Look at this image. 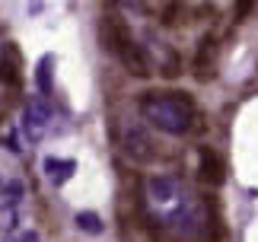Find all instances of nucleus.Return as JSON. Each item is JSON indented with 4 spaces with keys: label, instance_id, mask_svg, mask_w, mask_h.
Segmentation results:
<instances>
[{
    "label": "nucleus",
    "instance_id": "obj_1",
    "mask_svg": "<svg viewBox=\"0 0 258 242\" xmlns=\"http://www.w3.org/2000/svg\"><path fill=\"white\" fill-rule=\"evenodd\" d=\"M144 204L153 223H160L163 229H191L201 223V207H198L195 195L188 191L175 175H153L144 185Z\"/></svg>",
    "mask_w": 258,
    "mask_h": 242
},
{
    "label": "nucleus",
    "instance_id": "obj_2",
    "mask_svg": "<svg viewBox=\"0 0 258 242\" xmlns=\"http://www.w3.org/2000/svg\"><path fill=\"white\" fill-rule=\"evenodd\" d=\"M141 118L169 137H188L198 128V105L182 89H150L141 96Z\"/></svg>",
    "mask_w": 258,
    "mask_h": 242
},
{
    "label": "nucleus",
    "instance_id": "obj_3",
    "mask_svg": "<svg viewBox=\"0 0 258 242\" xmlns=\"http://www.w3.org/2000/svg\"><path fill=\"white\" fill-rule=\"evenodd\" d=\"M99 38H102V48H105V51L112 54V57H115L131 77L147 80V77L153 74L150 57H147V54H144V48L134 42L131 29H127V23H124L121 16L105 13V16H102V23H99Z\"/></svg>",
    "mask_w": 258,
    "mask_h": 242
},
{
    "label": "nucleus",
    "instance_id": "obj_4",
    "mask_svg": "<svg viewBox=\"0 0 258 242\" xmlns=\"http://www.w3.org/2000/svg\"><path fill=\"white\" fill-rule=\"evenodd\" d=\"M48 125H51V102H48V96H42V93L29 96V102L23 105V121H19V131H23L26 144H42L48 134Z\"/></svg>",
    "mask_w": 258,
    "mask_h": 242
},
{
    "label": "nucleus",
    "instance_id": "obj_5",
    "mask_svg": "<svg viewBox=\"0 0 258 242\" xmlns=\"http://www.w3.org/2000/svg\"><path fill=\"white\" fill-rule=\"evenodd\" d=\"M217 57H220V45H217V35L204 32L198 38V48H195V57H191V74L207 83V80L217 77Z\"/></svg>",
    "mask_w": 258,
    "mask_h": 242
},
{
    "label": "nucleus",
    "instance_id": "obj_6",
    "mask_svg": "<svg viewBox=\"0 0 258 242\" xmlns=\"http://www.w3.org/2000/svg\"><path fill=\"white\" fill-rule=\"evenodd\" d=\"M121 147L134 163H153L156 159V147H153L150 134H147L141 125H131V121H127L124 131H121Z\"/></svg>",
    "mask_w": 258,
    "mask_h": 242
},
{
    "label": "nucleus",
    "instance_id": "obj_7",
    "mask_svg": "<svg viewBox=\"0 0 258 242\" xmlns=\"http://www.w3.org/2000/svg\"><path fill=\"white\" fill-rule=\"evenodd\" d=\"M198 178L207 188H220L226 182V163L214 147H201L198 150Z\"/></svg>",
    "mask_w": 258,
    "mask_h": 242
},
{
    "label": "nucleus",
    "instance_id": "obj_8",
    "mask_svg": "<svg viewBox=\"0 0 258 242\" xmlns=\"http://www.w3.org/2000/svg\"><path fill=\"white\" fill-rule=\"evenodd\" d=\"M0 83L7 89H13V93H19L26 83L23 80V54H19L16 42H7L0 48Z\"/></svg>",
    "mask_w": 258,
    "mask_h": 242
},
{
    "label": "nucleus",
    "instance_id": "obj_9",
    "mask_svg": "<svg viewBox=\"0 0 258 242\" xmlns=\"http://www.w3.org/2000/svg\"><path fill=\"white\" fill-rule=\"evenodd\" d=\"M42 172H45V178H48V185L61 188V185H67V182L74 178V172H77V159H64V156H45V163H42Z\"/></svg>",
    "mask_w": 258,
    "mask_h": 242
},
{
    "label": "nucleus",
    "instance_id": "obj_10",
    "mask_svg": "<svg viewBox=\"0 0 258 242\" xmlns=\"http://www.w3.org/2000/svg\"><path fill=\"white\" fill-rule=\"evenodd\" d=\"M51 67H54V54H42L35 64V86L42 96H51L54 89V80H51Z\"/></svg>",
    "mask_w": 258,
    "mask_h": 242
},
{
    "label": "nucleus",
    "instance_id": "obj_11",
    "mask_svg": "<svg viewBox=\"0 0 258 242\" xmlns=\"http://www.w3.org/2000/svg\"><path fill=\"white\" fill-rule=\"evenodd\" d=\"M185 4L182 0H169L163 10H160V23L166 26V29H172V26H178V23H185Z\"/></svg>",
    "mask_w": 258,
    "mask_h": 242
},
{
    "label": "nucleus",
    "instance_id": "obj_12",
    "mask_svg": "<svg viewBox=\"0 0 258 242\" xmlns=\"http://www.w3.org/2000/svg\"><path fill=\"white\" fill-rule=\"evenodd\" d=\"M74 223H77V229H83V233H89V236L102 233V217H99L96 210H80Z\"/></svg>",
    "mask_w": 258,
    "mask_h": 242
},
{
    "label": "nucleus",
    "instance_id": "obj_13",
    "mask_svg": "<svg viewBox=\"0 0 258 242\" xmlns=\"http://www.w3.org/2000/svg\"><path fill=\"white\" fill-rule=\"evenodd\" d=\"M252 10H255V0H236V4H233V23L242 26L245 19L252 16Z\"/></svg>",
    "mask_w": 258,
    "mask_h": 242
}]
</instances>
